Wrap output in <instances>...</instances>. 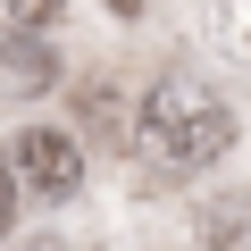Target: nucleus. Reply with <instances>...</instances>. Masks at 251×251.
<instances>
[{"label": "nucleus", "mask_w": 251, "mask_h": 251, "mask_svg": "<svg viewBox=\"0 0 251 251\" xmlns=\"http://www.w3.org/2000/svg\"><path fill=\"white\" fill-rule=\"evenodd\" d=\"M84 126L109 151H134V100H126V84H92L84 92Z\"/></svg>", "instance_id": "4"}, {"label": "nucleus", "mask_w": 251, "mask_h": 251, "mask_svg": "<svg viewBox=\"0 0 251 251\" xmlns=\"http://www.w3.org/2000/svg\"><path fill=\"white\" fill-rule=\"evenodd\" d=\"M9 193L25 201H75L84 193V143L67 134V126H17V143H9Z\"/></svg>", "instance_id": "2"}, {"label": "nucleus", "mask_w": 251, "mask_h": 251, "mask_svg": "<svg viewBox=\"0 0 251 251\" xmlns=\"http://www.w3.org/2000/svg\"><path fill=\"white\" fill-rule=\"evenodd\" d=\"M9 226H17V193H9V176H0V243H9Z\"/></svg>", "instance_id": "5"}, {"label": "nucleus", "mask_w": 251, "mask_h": 251, "mask_svg": "<svg viewBox=\"0 0 251 251\" xmlns=\"http://www.w3.org/2000/svg\"><path fill=\"white\" fill-rule=\"evenodd\" d=\"M50 84H59L50 25H17V17H9V42H0V92H50Z\"/></svg>", "instance_id": "3"}, {"label": "nucleus", "mask_w": 251, "mask_h": 251, "mask_svg": "<svg viewBox=\"0 0 251 251\" xmlns=\"http://www.w3.org/2000/svg\"><path fill=\"white\" fill-rule=\"evenodd\" d=\"M234 34H243V42H251V9H243V17H234Z\"/></svg>", "instance_id": "6"}, {"label": "nucleus", "mask_w": 251, "mask_h": 251, "mask_svg": "<svg viewBox=\"0 0 251 251\" xmlns=\"http://www.w3.org/2000/svg\"><path fill=\"white\" fill-rule=\"evenodd\" d=\"M234 143V109L201 84V75H159L134 109V151L159 184H184L201 168H218Z\"/></svg>", "instance_id": "1"}]
</instances>
